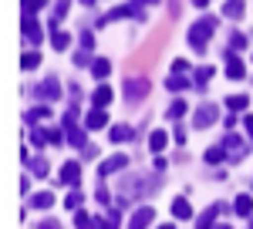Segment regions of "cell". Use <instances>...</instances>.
Wrapping results in <instances>:
<instances>
[{
  "instance_id": "6da1fadb",
  "label": "cell",
  "mask_w": 253,
  "mask_h": 229,
  "mask_svg": "<svg viewBox=\"0 0 253 229\" xmlns=\"http://www.w3.org/2000/svg\"><path fill=\"white\" fill-rule=\"evenodd\" d=\"M152 186H156V182H152V179H145V175H138V179H125V182L118 186V206H128V202L138 199V195L156 192Z\"/></svg>"
},
{
  "instance_id": "7a4b0ae2",
  "label": "cell",
  "mask_w": 253,
  "mask_h": 229,
  "mask_svg": "<svg viewBox=\"0 0 253 229\" xmlns=\"http://www.w3.org/2000/svg\"><path fill=\"white\" fill-rule=\"evenodd\" d=\"M213 31H216V17L196 20L193 27H189V47L203 54V51H206V44H210V38H213Z\"/></svg>"
},
{
  "instance_id": "3957f363",
  "label": "cell",
  "mask_w": 253,
  "mask_h": 229,
  "mask_svg": "<svg viewBox=\"0 0 253 229\" xmlns=\"http://www.w3.org/2000/svg\"><path fill=\"white\" fill-rule=\"evenodd\" d=\"M223 149H226V158H230V162H243V158H247V142H243L240 135H233L230 128L223 135Z\"/></svg>"
},
{
  "instance_id": "277c9868",
  "label": "cell",
  "mask_w": 253,
  "mask_h": 229,
  "mask_svg": "<svg viewBox=\"0 0 253 229\" xmlns=\"http://www.w3.org/2000/svg\"><path fill=\"white\" fill-rule=\"evenodd\" d=\"M216 118H219V108L206 101V105H199V112H196L193 125H196V128H210V125H216Z\"/></svg>"
},
{
  "instance_id": "5b68a950",
  "label": "cell",
  "mask_w": 253,
  "mask_h": 229,
  "mask_svg": "<svg viewBox=\"0 0 253 229\" xmlns=\"http://www.w3.org/2000/svg\"><path fill=\"white\" fill-rule=\"evenodd\" d=\"M149 95V81L145 77H132V81H125V98L128 101H138V98Z\"/></svg>"
},
{
  "instance_id": "8992f818",
  "label": "cell",
  "mask_w": 253,
  "mask_h": 229,
  "mask_svg": "<svg viewBox=\"0 0 253 229\" xmlns=\"http://www.w3.org/2000/svg\"><path fill=\"white\" fill-rule=\"evenodd\" d=\"M24 38H27V44H41L44 40V31L34 20V14H24Z\"/></svg>"
},
{
  "instance_id": "52a82bcc",
  "label": "cell",
  "mask_w": 253,
  "mask_h": 229,
  "mask_svg": "<svg viewBox=\"0 0 253 229\" xmlns=\"http://www.w3.org/2000/svg\"><path fill=\"white\" fill-rule=\"evenodd\" d=\"M152 206H142V209H135L132 212V219H128V229H149L152 226Z\"/></svg>"
},
{
  "instance_id": "ba28073f",
  "label": "cell",
  "mask_w": 253,
  "mask_h": 229,
  "mask_svg": "<svg viewBox=\"0 0 253 229\" xmlns=\"http://www.w3.org/2000/svg\"><path fill=\"white\" fill-rule=\"evenodd\" d=\"M38 98L41 101H58L61 98V84L54 81V77H47L44 84H38Z\"/></svg>"
},
{
  "instance_id": "9c48e42d",
  "label": "cell",
  "mask_w": 253,
  "mask_h": 229,
  "mask_svg": "<svg viewBox=\"0 0 253 229\" xmlns=\"http://www.w3.org/2000/svg\"><path fill=\"white\" fill-rule=\"evenodd\" d=\"M61 182H64V186H78V182H81L78 162H64V169H61Z\"/></svg>"
},
{
  "instance_id": "30bf717a",
  "label": "cell",
  "mask_w": 253,
  "mask_h": 229,
  "mask_svg": "<svg viewBox=\"0 0 253 229\" xmlns=\"http://www.w3.org/2000/svg\"><path fill=\"white\" fill-rule=\"evenodd\" d=\"M226 75H230V77H236V81H240V77L247 75V68H243V61H240L236 54H230V51H226Z\"/></svg>"
},
{
  "instance_id": "8fae6325",
  "label": "cell",
  "mask_w": 253,
  "mask_h": 229,
  "mask_svg": "<svg viewBox=\"0 0 253 229\" xmlns=\"http://www.w3.org/2000/svg\"><path fill=\"white\" fill-rule=\"evenodd\" d=\"M125 165H128V158H125V155H112L108 162H101V175H112V172H122Z\"/></svg>"
},
{
  "instance_id": "7c38bea8",
  "label": "cell",
  "mask_w": 253,
  "mask_h": 229,
  "mask_svg": "<svg viewBox=\"0 0 253 229\" xmlns=\"http://www.w3.org/2000/svg\"><path fill=\"white\" fill-rule=\"evenodd\" d=\"M243 10H247L243 0H226V3H223V14H226L230 20H240V17H243Z\"/></svg>"
},
{
  "instance_id": "4fadbf2b",
  "label": "cell",
  "mask_w": 253,
  "mask_h": 229,
  "mask_svg": "<svg viewBox=\"0 0 253 229\" xmlns=\"http://www.w3.org/2000/svg\"><path fill=\"white\" fill-rule=\"evenodd\" d=\"M172 216H175V219H189V216H193L189 199H182V195H179V199H172Z\"/></svg>"
},
{
  "instance_id": "5bb4252c",
  "label": "cell",
  "mask_w": 253,
  "mask_h": 229,
  "mask_svg": "<svg viewBox=\"0 0 253 229\" xmlns=\"http://www.w3.org/2000/svg\"><path fill=\"white\" fill-rule=\"evenodd\" d=\"M64 132H68V142H71V145H78V149H88V142H84V132H81L78 125H64Z\"/></svg>"
},
{
  "instance_id": "9a60e30c",
  "label": "cell",
  "mask_w": 253,
  "mask_h": 229,
  "mask_svg": "<svg viewBox=\"0 0 253 229\" xmlns=\"http://www.w3.org/2000/svg\"><path fill=\"white\" fill-rule=\"evenodd\" d=\"M112 88H108V84H101V88H98L95 91V108H108V105H112Z\"/></svg>"
},
{
  "instance_id": "2e32d148",
  "label": "cell",
  "mask_w": 253,
  "mask_h": 229,
  "mask_svg": "<svg viewBox=\"0 0 253 229\" xmlns=\"http://www.w3.org/2000/svg\"><path fill=\"white\" fill-rule=\"evenodd\" d=\"M105 121H108L105 108H95V112H88V118H84V125H88V128H101Z\"/></svg>"
},
{
  "instance_id": "e0dca14e",
  "label": "cell",
  "mask_w": 253,
  "mask_h": 229,
  "mask_svg": "<svg viewBox=\"0 0 253 229\" xmlns=\"http://www.w3.org/2000/svg\"><path fill=\"white\" fill-rule=\"evenodd\" d=\"M223 209V206H213V209H206L199 219H196V229H213V219H216V212Z\"/></svg>"
},
{
  "instance_id": "ac0fdd59",
  "label": "cell",
  "mask_w": 253,
  "mask_h": 229,
  "mask_svg": "<svg viewBox=\"0 0 253 229\" xmlns=\"http://www.w3.org/2000/svg\"><path fill=\"white\" fill-rule=\"evenodd\" d=\"M91 75H95V77H108V75H112V61H105V57L91 61Z\"/></svg>"
},
{
  "instance_id": "d6986e66",
  "label": "cell",
  "mask_w": 253,
  "mask_h": 229,
  "mask_svg": "<svg viewBox=\"0 0 253 229\" xmlns=\"http://www.w3.org/2000/svg\"><path fill=\"white\" fill-rule=\"evenodd\" d=\"M108 138H112V142H115V145H122V142H128V138H132V128H128V125H115V128H112V135H108Z\"/></svg>"
},
{
  "instance_id": "ffe728a7",
  "label": "cell",
  "mask_w": 253,
  "mask_h": 229,
  "mask_svg": "<svg viewBox=\"0 0 253 229\" xmlns=\"http://www.w3.org/2000/svg\"><path fill=\"white\" fill-rule=\"evenodd\" d=\"M31 206H34V209H51V206H54V195H51V192H38V195L31 199Z\"/></svg>"
},
{
  "instance_id": "44dd1931",
  "label": "cell",
  "mask_w": 253,
  "mask_h": 229,
  "mask_svg": "<svg viewBox=\"0 0 253 229\" xmlns=\"http://www.w3.org/2000/svg\"><path fill=\"white\" fill-rule=\"evenodd\" d=\"M233 209L240 212V216H250V212H253V199H250V195H236Z\"/></svg>"
},
{
  "instance_id": "7402d4cb",
  "label": "cell",
  "mask_w": 253,
  "mask_h": 229,
  "mask_svg": "<svg viewBox=\"0 0 253 229\" xmlns=\"http://www.w3.org/2000/svg\"><path fill=\"white\" fill-rule=\"evenodd\" d=\"M75 226L78 229H98V219L88 216V212H78V216H75Z\"/></svg>"
},
{
  "instance_id": "603a6c76",
  "label": "cell",
  "mask_w": 253,
  "mask_h": 229,
  "mask_svg": "<svg viewBox=\"0 0 253 229\" xmlns=\"http://www.w3.org/2000/svg\"><path fill=\"white\" fill-rule=\"evenodd\" d=\"M247 105H250V98H247V95H233V98H226V108H230V112H243Z\"/></svg>"
},
{
  "instance_id": "cb8c5ba5",
  "label": "cell",
  "mask_w": 253,
  "mask_h": 229,
  "mask_svg": "<svg viewBox=\"0 0 253 229\" xmlns=\"http://www.w3.org/2000/svg\"><path fill=\"white\" fill-rule=\"evenodd\" d=\"M186 84H189V81H186V77L179 75V71H172V77H169V81H166V88H169V91H182V88H186Z\"/></svg>"
},
{
  "instance_id": "d4e9b609",
  "label": "cell",
  "mask_w": 253,
  "mask_h": 229,
  "mask_svg": "<svg viewBox=\"0 0 253 229\" xmlns=\"http://www.w3.org/2000/svg\"><path fill=\"white\" fill-rule=\"evenodd\" d=\"M206 162H210V165H219V162H230V158H226V149H223V145H219V149H210V152H206Z\"/></svg>"
},
{
  "instance_id": "484cf974",
  "label": "cell",
  "mask_w": 253,
  "mask_h": 229,
  "mask_svg": "<svg viewBox=\"0 0 253 229\" xmlns=\"http://www.w3.org/2000/svg\"><path fill=\"white\" fill-rule=\"evenodd\" d=\"M166 142H169V138H166V132H152V138H149V149L159 155L162 149H166Z\"/></svg>"
},
{
  "instance_id": "4316f807",
  "label": "cell",
  "mask_w": 253,
  "mask_h": 229,
  "mask_svg": "<svg viewBox=\"0 0 253 229\" xmlns=\"http://www.w3.org/2000/svg\"><path fill=\"white\" fill-rule=\"evenodd\" d=\"M51 44H54V51H68V44H71V38H68L64 31H54V34H51Z\"/></svg>"
},
{
  "instance_id": "83f0119b",
  "label": "cell",
  "mask_w": 253,
  "mask_h": 229,
  "mask_svg": "<svg viewBox=\"0 0 253 229\" xmlns=\"http://www.w3.org/2000/svg\"><path fill=\"white\" fill-rule=\"evenodd\" d=\"M20 64H24V71H34V68H38V64H41V54H38V51H27Z\"/></svg>"
},
{
  "instance_id": "f1b7e54d",
  "label": "cell",
  "mask_w": 253,
  "mask_h": 229,
  "mask_svg": "<svg viewBox=\"0 0 253 229\" xmlns=\"http://www.w3.org/2000/svg\"><path fill=\"white\" fill-rule=\"evenodd\" d=\"M186 108H189V105L175 98V105H169V112H166V114H169V118H172V121H175V118H182V114H186Z\"/></svg>"
},
{
  "instance_id": "f546056e",
  "label": "cell",
  "mask_w": 253,
  "mask_h": 229,
  "mask_svg": "<svg viewBox=\"0 0 253 229\" xmlns=\"http://www.w3.org/2000/svg\"><path fill=\"white\" fill-rule=\"evenodd\" d=\"M210 77H213V68H210V64H203V68L196 71V84H199V88H206V81H210Z\"/></svg>"
},
{
  "instance_id": "4dcf8cb0",
  "label": "cell",
  "mask_w": 253,
  "mask_h": 229,
  "mask_svg": "<svg viewBox=\"0 0 253 229\" xmlns=\"http://www.w3.org/2000/svg\"><path fill=\"white\" fill-rule=\"evenodd\" d=\"M128 14H132V7H115L112 14H105V17H101V24H108V20H118V17H128Z\"/></svg>"
},
{
  "instance_id": "1f68e13d",
  "label": "cell",
  "mask_w": 253,
  "mask_h": 229,
  "mask_svg": "<svg viewBox=\"0 0 253 229\" xmlns=\"http://www.w3.org/2000/svg\"><path fill=\"white\" fill-rule=\"evenodd\" d=\"M31 172L44 179V175H47V162H44V158H31Z\"/></svg>"
},
{
  "instance_id": "d6a6232c",
  "label": "cell",
  "mask_w": 253,
  "mask_h": 229,
  "mask_svg": "<svg viewBox=\"0 0 253 229\" xmlns=\"http://www.w3.org/2000/svg\"><path fill=\"white\" fill-rule=\"evenodd\" d=\"M44 3L47 0H24V14H38V10H44Z\"/></svg>"
},
{
  "instance_id": "836d02e7",
  "label": "cell",
  "mask_w": 253,
  "mask_h": 229,
  "mask_svg": "<svg viewBox=\"0 0 253 229\" xmlns=\"http://www.w3.org/2000/svg\"><path fill=\"white\" fill-rule=\"evenodd\" d=\"M64 14H68V0H58V3H54V24H58Z\"/></svg>"
},
{
  "instance_id": "e575fe53",
  "label": "cell",
  "mask_w": 253,
  "mask_h": 229,
  "mask_svg": "<svg viewBox=\"0 0 253 229\" xmlns=\"http://www.w3.org/2000/svg\"><path fill=\"white\" fill-rule=\"evenodd\" d=\"M47 114H51V108H44V105H41V108H34V112L27 114V121H38V118H47Z\"/></svg>"
},
{
  "instance_id": "d590c367",
  "label": "cell",
  "mask_w": 253,
  "mask_h": 229,
  "mask_svg": "<svg viewBox=\"0 0 253 229\" xmlns=\"http://www.w3.org/2000/svg\"><path fill=\"white\" fill-rule=\"evenodd\" d=\"M31 142H34V145H38V149H41V145L47 142V128H38V132L31 135Z\"/></svg>"
},
{
  "instance_id": "8d00e7d4",
  "label": "cell",
  "mask_w": 253,
  "mask_h": 229,
  "mask_svg": "<svg viewBox=\"0 0 253 229\" xmlns=\"http://www.w3.org/2000/svg\"><path fill=\"white\" fill-rule=\"evenodd\" d=\"M64 206H68V209H78L81 206V192H71V195L64 199Z\"/></svg>"
},
{
  "instance_id": "74e56055",
  "label": "cell",
  "mask_w": 253,
  "mask_h": 229,
  "mask_svg": "<svg viewBox=\"0 0 253 229\" xmlns=\"http://www.w3.org/2000/svg\"><path fill=\"white\" fill-rule=\"evenodd\" d=\"M81 44H84V51H91V47H95V34L84 31V34H81Z\"/></svg>"
},
{
  "instance_id": "f35d334b",
  "label": "cell",
  "mask_w": 253,
  "mask_h": 229,
  "mask_svg": "<svg viewBox=\"0 0 253 229\" xmlns=\"http://www.w3.org/2000/svg\"><path fill=\"white\" fill-rule=\"evenodd\" d=\"M230 44H233V51H243V47H247V38H243V34H233Z\"/></svg>"
},
{
  "instance_id": "ab89813d",
  "label": "cell",
  "mask_w": 253,
  "mask_h": 229,
  "mask_svg": "<svg viewBox=\"0 0 253 229\" xmlns=\"http://www.w3.org/2000/svg\"><path fill=\"white\" fill-rule=\"evenodd\" d=\"M118 219H122V212H112V216H108V223H105L101 229H115V223H118Z\"/></svg>"
},
{
  "instance_id": "60d3db41",
  "label": "cell",
  "mask_w": 253,
  "mask_h": 229,
  "mask_svg": "<svg viewBox=\"0 0 253 229\" xmlns=\"http://www.w3.org/2000/svg\"><path fill=\"white\" fill-rule=\"evenodd\" d=\"M41 229H61V223H58V219H44V223H41Z\"/></svg>"
},
{
  "instance_id": "b9f144b4",
  "label": "cell",
  "mask_w": 253,
  "mask_h": 229,
  "mask_svg": "<svg viewBox=\"0 0 253 229\" xmlns=\"http://www.w3.org/2000/svg\"><path fill=\"white\" fill-rule=\"evenodd\" d=\"M243 128H247V132H250V138H253V114H247V118H243Z\"/></svg>"
},
{
  "instance_id": "7bdbcfd3",
  "label": "cell",
  "mask_w": 253,
  "mask_h": 229,
  "mask_svg": "<svg viewBox=\"0 0 253 229\" xmlns=\"http://www.w3.org/2000/svg\"><path fill=\"white\" fill-rule=\"evenodd\" d=\"M193 3H196V7H206V3H210V0H193Z\"/></svg>"
},
{
  "instance_id": "ee69618b",
  "label": "cell",
  "mask_w": 253,
  "mask_h": 229,
  "mask_svg": "<svg viewBox=\"0 0 253 229\" xmlns=\"http://www.w3.org/2000/svg\"><path fill=\"white\" fill-rule=\"evenodd\" d=\"M159 229H175V226H172V223H162V226H159Z\"/></svg>"
},
{
  "instance_id": "f6af8a7d",
  "label": "cell",
  "mask_w": 253,
  "mask_h": 229,
  "mask_svg": "<svg viewBox=\"0 0 253 229\" xmlns=\"http://www.w3.org/2000/svg\"><path fill=\"white\" fill-rule=\"evenodd\" d=\"M81 3H88V7H95V3H98V0H81Z\"/></svg>"
},
{
  "instance_id": "bcb514c9",
  "label": "cell",
  "mask_w": 253,
  "mask_h": 229,
  "mask_svg": "<svg viewBox=\"0 0 253 229\" xmlns=\"http://www.w3.org/2000/svg\"><path fill=\"white\" fill-rule=\"evenodd\" d=\"M142 3H156V0H138V7H142Z\"/></svg>"
},
{
  "instance_id": "7dc6e473",
  "label": "cell",
  "mask_w": 253,
  "mask_h": 229,
  "mask_svg": "<svg viewBox=\"0 0 253 229\" xmlns=\"http://www.w3.org/2000/svg\"><path fill=\"white\" fill-rule=\"evenodd\" d=\"M216 229H230V226H216Z\"/></svg>"
},
{
  "instance_id": "c3c4849f",
  "label": "cell",
  "mask_w": 253,
  "mask_h": 229,
  "mask_svg": "<svg viewBox=\"0 0 253 229\" xmlns=\"http://www.w3.org/2000/svg\"><path fill=\"white\" fill-rule=\"evenodd\" d=\"M250 229H253V223H250Z\"/></svg>"
}]
</instances>
